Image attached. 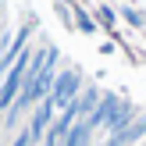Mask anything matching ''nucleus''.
<instances>
[{"label":"nucleus","instance_id":"obj_1","mask_svg":"<svg viewBox=\"0 0 146 146\" xmlns=\"http://www.w3.org/2000/svg\"><path fill=\"white\" fill-rule=\"evenodd\" d=\"M57 64H61V50L50 46V43H36V57H32V68H29V75H25V86H21L18 100L11 104V111L4 114V132H11L21 114H32L36 107L50 96L54 78H57V71H61Z\"/></svg>","mask_w":146,"mask_h":146},{"label":"nucleus","instance_id":"obj_2","mask_svg":"<svg viewBox=\"0 0 146 146\" xmlns=\"http://www.w3.org/2000/svg\"><path fill=\"white\" fill-rule=\"evenodd\" d=\"M82 89H86L82 71H78V68H61V71H57V78H54V89H50V96H46V100H50V107L61 114L64 107H68L71 100L78 96V93H82Z\"/></svg>","mask_w":146,"mask_h":146},{"label":"nucleus","instance_id":"obj_3","mask_svg":"<svg viewBox=\"0 0 146 146\" xmlns=\"http://www.w3.org/2000/svg\"><path fill=\"white\" fill-rule=\"evenodd\" d=\"M146 139V114H139L135 121H128L125 128H118V132H111L104 139V146H139Z\"/></svg>","mask_w":146,"mask_h":146},{"label":"nucleus","instance_id":"obj_4","mask_svg":"<svg viewBox=\"0 0 146 146\" xmlns=\"http://www.w3.org/2000/svg\"><path fill=\"white\" fill-rule=\"evenodd\" d=\"M75 18H78V25H82V32H93V29H96L89 18H86V14H78V11H75Z\"/></svg>","mask_w":146,"mask_h":146},{"label":"nucleus","instance_id":"obj_5","mask_svg":"<svg viewBox=\"0 0 146 146\" xmlns=\"http://www.w3.org/2000/svg\"><path fill=\"white\" fill-rule=\"evenodd\" d=\"M0 125H4V114H0Z\"/></svg>","mask_w":146,"mask_h":146},{"label":"nucleus","instance_id":"obj_6","mask_svg":"<svg viewBox=\"0 0 146 146\" xmlns=\"http://www.w3.org/2000/svg\"><path fill=\"white\" fill-rule=\"evenodd\" d=\"M139 146H146V139H143V143H139Z\"/></svg>","mask_w":146,"mask_h":146},{"label":"nucleus","instance_id":"obj_7","mask_svg":"<svg viewBox=\"0 0 146 146\" xmlns=\"http://www.w3.org/2000/svg\"><path fill=\"white\" fill-rule=\"evenodd\" d=\"M96 146H104V143H96Z\"/></svg>","mask_w":146,"mask_h":146}]
</instances>
